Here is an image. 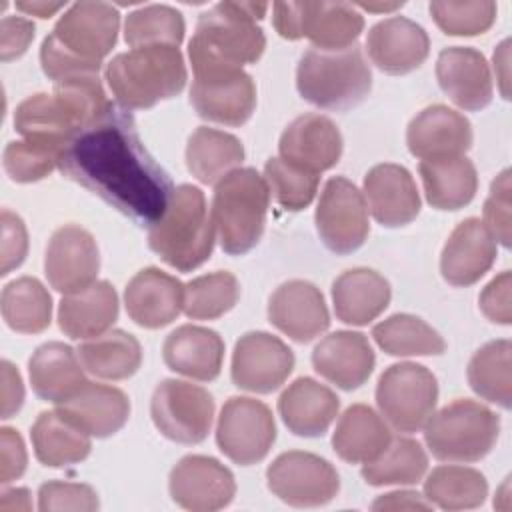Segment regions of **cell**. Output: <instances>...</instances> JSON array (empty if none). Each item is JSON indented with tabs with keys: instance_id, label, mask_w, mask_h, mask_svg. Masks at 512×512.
<instances>
[{
	"instance_id": "obj_1",
	"label": "cell",
	"mask_w": 512,
	"mask_h": 512,
	"mask_svg": "<svg viewBox=\"0 0 512 512\" xmlns=\"http://www.w3.org/2000/svg\"><path fill=\"white\" fill-rule=\"evenodd\" d=\"M58 168L148 228L162 218L174 192L166 170L144 148L134 118L116 104L66 144Z\"/></svg>"
},
{
	"instance_id": "obj_2",
	"label": "cell",
	"mask_w": 512,
	"mask_h": 512,
	"mask_svg": "<svg viewBox=\"0 0 512 512\" xmlns=\"http://www.w3.org/2000/svg\"><path fill=\"white\" fill-rule=\"evenodd\" d=\"M120 14L106 2H76L56 22L40 46V64L52 82L98 76L102 60L116 44Z\"/></svg>"
},
{
	"instance_id": "obj_3",
	"label": "cell",
	"mask_w": 512,
	"mask_h": 512,
	"mask_svg": "<svg viewBox=\"0 0 512 512\" xmlns=\"http://www.w3.org/2000/svg\"><path fill=\"white\" fill-rule=\"evenodd\" d=\"M266 10L264 2L224 0L202 12L188 44L194 76L242 70L244 64L256 62L266 48V36L256 20L264 18Z\"/></svg>"
},
{
	"instance_id": "obj_4",
	"label": "cell",
	"mask_w": 512,
	"mask_h": 512,
	"mask_svg": "<svg viewBox=\"0 0 512 512\" xmlns=\"http://www.w3.org/2000/svg\"><path fill=\"white\" fill-rule=\"evenodd\" d=\"M106 82L126 110H146L174 98L186 86V64L178 46H144L116 54L106 64Z\"/></svg>"
},
{
	"instance_id": "obj_5",
	"label": "cell",
	"mask_w": 512,
	"mask_h": 512,
	"mask_svg": "<svg viewBox=\"0 0 512 512\" xmlns=\"http://www.w3.org/2000/svg\"><path fill=\"white\" fill-rule=\"evenodd\" d=\"M214 234L204 192L192 184H180L162 218L148 228V246L178 272H192L210 258Z\"/></svg>"
},
{
	"instance_id": "obj_6",
	"label": "cell",
	"mask_w": 512,
	"mask_h": 512,
	"mask_svg": "<svg viewBox=\"0 0 512 512\" xmlns=\"http://www.w3.org/2000/svg\"><path fill=\"white\" fill-rule=\"evenodd\" d=\"M300 96L324 110H348L360 104L372 88V72L360 46L338 50L310 48L296 68Z\"/></svg>"
},
{
	"instance_id": "obj_7",
	"label": "cell",
	"mask_w": 512,
	"mask_h": 512,
	"mask_svg": "<svg viewBox=\"0 0 512 512\" xmlns=\"http://www.w3.org/2000/svg\"><path fill=\"white\" fill-rule=\"evenodd\" d=\"M270 190L254 168H236L216 182L212 224L226 254L242 256L262 238Z\"/></svg>"
},
{
	"instance_id": "obj_8",
	"label": "cell",
	"mask_w": 512,
	"mask_h": 512,
	"mask_svg": "<svg viewBox=\"0 0 512 512\" xmlns=\"http://www.w3.org/2000/svg\"><path fill=\"white\" fill-rule=\"evenodd\" d=\"M500 418L480 402L454 400L424 424V442L442 462H478L496 444Z\"/></svg>"
},
{
	"instance_id": "obj_9",
	"label": "cell",
	"mask_w": 512,
	"mask_h": 512,
	"mask_svg": "<svg viewBox=\"0 0 512 512\" xmlns=\"http://www.w3.org/2000/svg\"><path fill=\"white\" fill-rule=\"evenodd\" d=\"M272 24L286 40L308 38L314 48L354 46L364 30V16L348 2H276Z\"/></svg>"
},
{
	"instance_id": "obj_10",
	"label": "cell",
	"mask_w": 512,
	"mask_h": 512,
	"mask_svg": "<svg viewBox=\"0 0 512 512\" xmlns=\"http://www.w3.org/2000/svg\"><path fill=\"white\" fill-rule=\"evenodd\" d=\"M436 402V376L422 364H392L378 378V410L398 432L412 434L422 430L428 418L434 414Z\"/></svg>"
},
{
	"instance_id": "obj_11",
	"label": "cell",
	"mask_w": 512,
	"mask_h": 512,
	"mask_svg": "<svg viewBox=\"0 0 512 512\" xmlns=\"http://www.w3.org/2000/svg\"><path fill=\"white\" fill-rule=\"evenodd\" d=\"M150 416L158 432L168 440L200 444L212 426L214 400L202 386L166 378L152 394Z\"/></svg>"
},
{
	"instance_id": "obj_12",
	"label": "cell",
	"mask_w": 512,
	"mask_h": 512,
	"mask_svg": "<svg viewBox=\"0 0 512 512\" xmlns=\"http://www.w3.org/2000/svg\"><path fill=\"white\" fill-rule=\"evenodd\" d=\"M274 440V416L264 402L246 396H232L224 402L216 424V444L228 460L240 466L256 464L266 458Z\"/></svg>"
},
{
	"instance_id": "obj_13",
	"label": "cell",
	"mask_w": 512,
	"mask_h": 512,
	"mask_svg": "<svg viewBox=\"0 0 512 512\" xmlns=\"http://www.w3.org/2000/svg\"><path fill=\"white\" fill-rule=\"evenodd\" d=\"M266 480L274 496L296 508L328 504L340 490L336 468L328 460L300 450L274 458L266 470Z\"/></svg>"
},
{
	"instance_id": "obj_14",
	"label": "cell",
	"mask_w": 512,
	"mask_h": 512,
	"mask_svg": "<svg viewBox=\"0 0 512 512\" xmlns=\"http://www.w3.org/2000/svg\"><path fill=\"white\" fill-rule=\"evenodd\" d=\"M314 222L322 244L336 254L358 250L370 234L364 196L342 176H334L324 184Z\"/></svg>"
},
{
	"instance_id": "obj_15",
	"label": "cell",
	"mask_w": 512,
	"mask_h": 512,
	"mask_svg": "<svg viewBox=\"0 0 512 512\" xmlns=\"http://www.w3.org/2000/svg\"><path fill=\"white\" fill-rule=\"evenodd\" d=\"M294 354L268 332H246L238 338L232 354V382L246 392L270 394L292 374Z\"/></svg>"
},
{
	"instance_id": "obj_16",
	"label": "cell",
	"mask_w": 512,
	"mask_h": 512,
	"mask_svg": "<svg viewBox=\"0 0 512 512\" xmlns=\"http://www.w3.org/2000/svg\"><path fill=\"white\" fill-rule=\"evenodd\" d=\"M172 500L192 512H212L228 506L236 494L234 474L216 458L190 454L178 460L168 478Z\"/></svg>"
},
{
	"instance_id": "obj_17",
	"label": "cell",
	"mask_w": 512,
	"mask_h": 512,
	"mask_svg": "<svg viewBox=\"0 0 512 512\" xmlns=\"http://www.w3.org/2000/svg\"><path fill=\"white\" fill-rule=\"evenodd\" d=\"M100 254L94 236L76 226H60L48 240L44 274L48 284L62 294H74L96 282Z\"/></svg>"
},
{
	"instance_id": "obj_18",
	"label": "cell",
	"mask_w": 512,
	"mask_h": 512,
	"mask_svg": "<svg viewBox=\"0 0 512 512\" xmlns=\"http://www.w3.org/2000/svg\"><path fill=\"white\" fill-rule=\"evenodd\" d=\"M190 102L200 118L226 126H242L256 108V84L244 70L194 76Z\"/></svg>"
},
{
	"instance_id": "obj_19",
	"label": "cell",
	"mask_w": 512,
	"mask_h": 512,
	"mask_svg": "<svg viewBox=\"0 0 512 512\" xmlns=\"http://www.w3.org/2000/svg\"><path fill=\"white\" fill-rule=\"evenodd\" d=\"M268 320L300 344L314 340L330 326V314L320 288L306 280H288L272 292Z\"/></svg>"
},
{
	"instance_id": "obj_20",
	"label": "cell",
	"mask_w": 512,
	"mask_h": 512,
	"mask_svg": "<svg viewBox=\"0 0 512 512\" xmlns=\"http://www.w3.org/2000/svg\"><path fill=\"white\" fill-rule=\"evenodd\" d=\"M406 144L410 154L420 160L464 156L472 146V124L464 114L434 104L410 120Z\"/></svg>"
},
{
	"instance_id": "obj_21",
	"label": "cell",
	"mask_w": 512,
	"mask_h": 512,
	"mask_svg": "<svg viewBox=\"0 0 512 512\" xmlns=\"http://www.w3.org/2000/svg\"><path fill=\"white\" fill-rule=\"evenodd\" d=\"M278 150L282 160L320 174L338 164L342 134L330 118L322 114H302L284 128Z\"/></svg>"
},
{
	"instance_id": "obj_22",
	"label": "cell",
	"mask_w": 512,
	"mask_h": 512,
	"mask_svg": "<svg viewBox=\"0 0 512 512\" xmlns=\"http://www.w3.org/2000/svg\"><path fill=\"white\" fill-rule=\"evenodd\" d=\"M366 50L376 68L400 76L422 66L430 52V40L426 30L414 20L392 16L370 28Z\"/></svg>"
},
{
	"instance_id": "obj_23",
	"label": "cell",
	"mask_w": 512,
	"mask_h": 512,
	"mask_svg": "<svg viewBox=\"0 0 512 512\" xmlns=\"http://www.w3.org/2000/svg\"><path fill=\"white\" fill-rule=\"evenodd\" d=\"M436 78L442 92L462 110L476 112L492 102V76L482 52L450 46L438 54Z\"/></svg>"
},
{
	"instance_id": "obj_24",
	"label": "cell",
	"mask_w": 512,
	"mask_h": 512,
	"mask_svg": "<svg viewBox=\"0 0 512 512\" xmlns=\"http://www.w3.org/2000/svg\"><path fill=\"white\" fill-rule=\"evenodd\" d=\"M364 196L374 220L384 228L410 224L420 212L412 174L400 164H376L364 176Z\"/></svg>"
},
{
	"instance_id": "obj_25",
	"label": "cell",
	"mask_w": 512,
	"mask_h": 512,
	"mask_svg": "<svg viewBox=\"0 0 512 512\" xmlns=\"http://www.w3.org/2000/svg\"><path fill=\"white\" fill-rule=\"evenodd\" d=\"M496 260V240L480 218L462 220L448 236L442 256V278L452 286L476 284Z\"/></svg>"
},
{
	"instance_id": "obj_26",
	"label": "cell",
	"mask_w": 512,
	"mask_h": 512,
	"mask_svg": "<svg viewBox=\"0 0 512 512\" xmlns=\"http://www.w3.org/2000/svg\"><path fill=\"white\" fill-rule=\"evenodd\" d=\"M374 362L376 356L368 338L350 330L324 336L312 352L314 370L342 390L360 388L370 378Z\"/></svg>"
},
{
	"instance_id": "obj_27",
	"label": "cell",
	"mask_w": 512,
	"mask_h": 512,
	"mask_svg": "<svg viewBox=\"0 0 512 512\" xmlns=\"http://www.w3.org/2000/svg\"><path fill=\"white\" fill-rule=\"evenodd\" d=\"M128 316L142 328L168 326L184 308V284L150 266L140 270L124 290Z\"/></svg>"
},
{
	"instance_id": "obj_28",
	"label": "cell",
	"mask_w": 512,
	"mask_h": 512,
	"mask_svg": "<svg viewBox=\"0 0 512 512\" xmlns=\"http://www.w3.org/2000/svg\"><path fill=\"white\" fill-rule=\"evenodd\" d=\"M340 400L314 378H296L278 398V414L286 428L304 438L324 436L338 416Z\"/></svg>"
},
{
	"instance_id": "obj_29",
	"label": "cell",
	"mask_w": 512,
	"mask_h": 512,
	"mask_svg": "<svg viewBox=\"0 0 512 512\" xmlns=\"http://www.w3.org/2000/svg\"><path fill=\"white\" fill-rule=\"evenodd\" d=\"M162 356L172 372L210 382L222 370L224 342L216 330L184 324L166 336Z\"/></svg>"
},
{
	"instance_id": "obj_30",
	"label": "cell",
	"mask_w": 512,
	"mask_h": 512,
	"mask_svg": "<svg viewBox=\"0 0 512 512\" xmlns=\"http://www.w3.org/2000/svg\"><path fill=\"white\" fill-rule=\"evenodd\" d=\"M14 128L28 140L66 148L84 128L78 112L60 94H32L16 106Z\"/></svg>"
},
{
	"instance_id": "obj_31",
	"label": "cell",
	"mask_w": 512,
	"mask_h": 512,
	"mask_svg": "<svg viewBox=\"0 0 512 512\" xmlns=\"http://www.w3.org/2000/svg\"><path fill=\"white\" fill-rule=\"evenodd\" d=\"M388 280L370 268L342 272L332 284L336 318L350 326H366L376 320L390 304Z\"/></svg>"
},
{
	"instance_id": "obj_32",
	"label": "cell",
	"mask_w": 512,
	"mask_h": 512,
	"mask_svg": "<svg viewBox=\"0 0 512 512\" xmlns=\"http://www.w3.org/2000/svg\"><path fill=\"white\" fill-rule=\"evenodd\" d=\"M82 368L74 348L64 342H46L34 350L28 362L32 390L46 402L62 404L88 382Z\"/></svg>"
},
{
	"instance_id": "obj_33",
	"label": "cell",
	"mask_w": 512,
	"mask_h": 512,
	"mask_svg": "<svg viewBox=\"0 0 512 512\" xmlns=\"http://www.w3.org/2000/svg\"><path fill=\"white\" fill-rule=\"evenodd\" d=\"M118 294L106 280H96L88 288L64 294L58 306V326L72 338H96L116 322Z\"/></svg>"
},
{
	"instance_id": "obj_34",
	"label": "cell",
	"mask_w": 512,
	"mask_h": 512,
	"mask_svg": "<svg viewBox=\"0 0 512 512\" xmlns=\"http://www.w3.org/2000/svg\"><path fill=\"white\" fill-rule=\"evenodd\" d=\"M58 410L90 436L108 438L128 422L130 400L116 386L86 382L72 398L58 404Z\"/></svg>"
},
{
	"instance_id": "obj_35",
	"label": "cell",
	"mask_w": 512,
	"mask_h": 512,
	"mask_svg": "<svg viewBox=\"0 0 512 512\" xmlns=\"http://www.w3.org/2000/svg\"><path fill=\"white\" fill-rule=\"evenodd\" d=\"M32 448L44 466L62 468L82 462L92 448L90 434L58 408L42 412L30 430Z\"/></svg>"
},
{
	"instance_id": "obj_36",
	"label": "cell",
	"mask_w": 512,
	"mask_h": 512,
	"mask_svg": "<svg viewBox=\"0 0 512 512\" xmlns=\"http://www.w3.org/2000/svg\"><path fill=\"white\" fill-rule=\"evenodd\" d=\"M418 172L432 208L460 210L476 196L478 174L466 156L420 160Z\"/></svg>"
},
{
	"instance_id": "obj_37",
	"label": "cell",
	"mask_w": 512,
	"mask_h": 512,
	"mask_svg": "<svg viewBox=\"0 0 512 512\" xmlns=\"http://www.w3.org/2000/svg\"><path fill=\"white\" fill-rule=\"evenodd\" d=\"M392 440V434L380 414L366 404H352L340 416L332 434L334 452L350 464L374 460Z\"/></svg>"
},
{
	"instance_id": "obj_38",
	"label": "cell",
	"mask_w": 512,
	"mask_h": 512,
	"mask_svg": "<svg viewBox=\"0 0 512 512\" xmlns=\"http://www.w3.org/2000/svg\"><path fill=\"white\" fill-rule=\"evenodd\" d=\"M244 160L242 142L222 130L200 126L186 144V166L202 184H216Z\"/></svg>"
},
{
	"instance_id": "obj_39",
	"label": "cell",
	"mask_w": 512,
	"mask_h": 512,
	"mask_svg": "<svg viewBox=\"0 0 512 512\" xmlns=\"http://www.w3.org/2000/svg\"><path fill=\"white\" fill-rule=\"evenodd\" d=\"M82 366L102 380H124L138 372L142 364L140 342L124 330H108L76 350Z\"/></svg>"
},
{
	"instance_id": "obj_40",
	"label": "cell",
	"mask_w": 512,
	"mask_h": 512,
	"mask_svg": "<svg viewBox=\"0 0 512 512\" xmlns=\"http://www.w3.org/2000/svg\"><path fill=\"white\" fill-rule=\"evenodd\" d=\"M0 308L8 328L20 334H38L52 320V298L44 284L32 276L8 282L2 290Z\"/></svg>"
},
{
	"instance_id": "obj_41",
	"label": "cell",
	"mask_w": 512,
	"mask_h": 512,
	"mask_svg": "<svg viewBox=\"0 0 512 512\" xmlns=\"http://www.w3.org/2000/svg\"><path fill=\"white\" fill-rule=\"evenodd\" d=\"M488 482L468 466H438L424 482V498L442 510H468L484 504Z\"/></svg>"
},
{
	"instance_id": "obj_42",
	"label": "cell",
	"mask_w": 512,
	"mask_h": 512,
	"mask_svg": "<svg viewBox=\"0 0 512 512\" xmlns=\"http://www.w3.org/2000/svg\"><path fill=\"white\" fill-rule=\"evenodd\" d=\"M512 344L510 340H492L484 344L468 362V384L484 400L510 408L512 390Z\"/></svg>"
},
{
	"instance_id": "obj_43",
	"label": "cell",
	"mask_w": 512,
	"mask_h": 512,
	"mask_svg": "<svg viewBox=\"0 0 512 512\" xmlns=\"http://www.w3.org/2000/svg\"><path fill=\"white\" fill-rule=\"evenodd\" d=\"M372 336L390 356H438L446 350L444 338L412 314H392L372 328Z\"/></svg>"
},
{
	"instance_id": "obj_44",
	"label": "cell",
	"mask_w": 512,
	"mask_h": 512,
	"mask_svg": "<svg viewBox=\"0 0 512 512\" xmlns=\"http://www.w3.org/2000/svg\"><path fill=\"white\" fill-rule=\"evenodd\" d=\"M428 470V456L412 438H392L370 462L362 464V478L370 486L416 484Z\"/></svg>"
},
{
	"instance_id": "obj_45",
	"label": "cell",
	"mask_w": 512,
	"mask_h": 512,
	"mask_svg": "<svg viewBox=\"0 0 512 512\" xmlns=\"http://www.w3.org/2000/svg\"><path fill=\"white\" fill-rule=\"evenodd\" d=\"M182 14L166 4L142 6L126 16L124 40L130 48L178 46L184 38Z\"/></svg>"
},
{
	"instance_id": "obj_46",
	"label": "cell",
	"mask_w": 512,
	"mask_h": 512,
	"mask_svg": "<svg viewBox=\"0 0 512 512\" xmlns=\"http://www.w3.org/2000/svg\"><path fill=\"white\" fill-rule=\"evenodd\" d=\"M240 296L234 274L218 270L198 276L184 286V314L192 320H214L232 310Z\"/></svg>"
},
{
	"instance_id": "obj_47",
	"label": "cell",
	"mask_w": 512,
	"mask_h": 512,
	"mask_svg": "<svg viewBox=\"0 0 512 512\" xmlns=\"http://www.w3.org/2000/svg\"><path fill=\"white\" fill-rule=\"evenodd\" d=\"M264 180L274 200L290 212L310 206L318 192L320 176L316 172L298 168L282 158H268L264 166Z\"/></svg>"
},
{
	"instance_id": "obj_48",
	"label": "cell",
	"mask_w": 512,
	"mask_h": 512,
	"mask_svg": "<svg viewBox=\"0 0 512 512\" xmlns=\"http://www.w3.org/2000/svg\"><path fill=\"white\" fill-rule=\"evenodd\" d=\"M64 148L38 142V140H16L4 148V170L14 182H38L46 178L56 166H60Z\"/></svg>"
},
{
	"instance_id": "obj_49",
	"label": "cell",
	"mask_w": 512,
	"mask_h": 512,
	"mask_svg": "<svg viewBox=\"0 0 512 512\" xmlns=\"http://www.w3.org/2000/svg\"><path fill=\"white\" fill-rule=\"evenodd\" d=\"M430 14L436 26L448 36H478L490 30L496 20V4L492 0L474 2H430Z\"/></svg>"
},
{
	"instance_id": "obj_50",
	"label": "cell",
	"mask_w": 512,
	"mask_h": 512,
	"mask_svg": "<svg viewBox=\"0 0 512 512\" xmlns=\"http://www.w3.org/2000/svg\"><path fill=\"white\" fill-rule=\"evenodd\" d=\"M98 494L92 486L80 482H44L38 490V510H82L94 512L98 510Z\"/></svg>"
},
{
	"instance_id": "obj_51",
	"label": "cell",
	"mask_w": 512,
	"mask_h": 512,
	"mask_svg": "<svg viewBox=\"0 0 512 512\" xmlns=\"http://www.w3.org/2000/svg\"><path fill=\"white\" fill-rule=\"evenodd\" d=\"M484 226L490 230L494 240L504 248H510V170H502L484 202Z\"/></svg>"
},
{
	"instance_id": "obj_52",
	"label": "cell",
	"mask_w": 512,
	"mask_h": 512,
	"mask_svg": "<svg viewBox=\"0 0 512 512\" xmlns=\"http://www.w3.org/2000/svg\"><path fill=\"white\" fill-rule=\"evenodd\" d=\"M2 224V268L0 276L10 274L14 268H18L28 252V232L22 222V218L8 208L0 214Z\"/></svg>"
},
{
	"instance_id": "obj_53",
	"label": "cell",
	"mask_w": 512,
	"mask_h": 512,
	"mask_svg": "<svg viewBox=\"0 0 512 512\" xmlns=\"http://www.w3.org/2000/svg\"><path fill=\"white\" fill-rule=\"evenodd\" d=\"M510 290H512V274H510V270L500 272L482 290V294L478 298V304H480L482 314L490 322L504 324V326H508L512 322Z\"/></svg>"
},
{
	"instance_id": "obj_54",
	"label": "cell",
	"mask_w": 512,
	"mask_h": 512,
	"mask_svg": "<svg viewBox=\"0 0 512 512\" xmlns=\"http://www.w3.org/2000/svg\"><path fill=\"white\" fill-rule=\"evenodd\" d=\"M26 446L18 430L14 428H0V482L10 484L18 480L26 470Z\"/></svg>"
},
{
	"instance_id": "obj_55",
	"label": "cell",
	"mask_w": 512,
	"mask_h": 512,
	"mask_svg": "<svg viewBox=\"0 0 512 512\" xmlns=\"http://www.w3.org/2000/svg\"><path fill=\"white\" fill-rule=\"evenodd\" d=\"M34 40V24L26 18L6 16L0 22V58L2 62L20 58Z\"/></svg>"
},
{
	"instance_id": "obj_56",
	"label": "cell",
	"mask_w": 512,
	"mask_h": 512,
	"mask_svg": "<svg viewBox=\"0 0 512 512\" xmlns=\"http://www.w3.org/2000/svg\"><path fill=\"white\" fill-rule=\"evenodd\" d=\"M0 376H2V418H12L24 402V384L20 372L14 368L12 362H0Z\"/></svg>"
},
{
	"instance_id": "obj_57",
	"label": "cell",
	"mask_w": 512,
	"mask_h": 512,
	"mask_svg": "<svg viewBox=\"0 0 512 512\" xmlns=\"http://www.w3.org/2000/svg\"><path fill=\"white\" fill-rule=\"evenodd\" d=\"M372 510H430L432 504L420 496L418 492H390L384 496H378L372 506Z\"/></svg>"
},
{
	"instance_id": "obj_58",
	"label": "cell",
	"mask_w": 512,
	"mask_h": 512,
	"mask_svg": "<svg viewBox=\"0 0 512 512\" xmlns=\"http://www.w3.org/2000/svg\"><path fill=\"white\" fill-rule=\"evenodd\" d=\"M0 510L2 512H28V510H32L30 492L26 488L4 490L2 498H0Z\"/></svg>"
},
{
	"instance_id": "obj_59",
	"label": "cell",
	"mask_w": 512,
	"mask_h": 512,
	"mask_svg": "<svg viewBox=\"0 0 512 512\" xmlns=\"http://www.w3.org/2000/svg\"><path fill=\"white\" fill-rule=\"evenodd\" d=\"M508 46H510V40H504L496 52H494V70H496V76L500 80V90H502V96L508 100Z\"/></svg>"
},
{
	"instance_id": "obj_60",
	"label": "cell",
	"mask_w": 512,
	"mask_h": 512,
	"mask_svg": "<svg viewBox=\"0 0 512 512\" xmlns=\"http://www.w3.org/2000/svg\"><path fill=\"white\" fill-rule=\"evenodd\" d=\"M64 6V2H18L16 8L32 14V16H40V18H48L54 12H58Z\"/></svg>"
},
{
	"instance_id": "obj_61",
	"label": "cell",
	"mask_w": 512,
	"mask_h": 512,
	"mask_svg": "<svg viewBox=\"0 0 512 512\" xmlns=\"http://www.w3.org/2000/svg\"><path fill=\"white\" fill-rule=\"evenodd\" d=\"M404 2H394V4H358L360 8H364V10H378V12H386V10H396V8H400Z\"/></svg>"
}]
</instances>
